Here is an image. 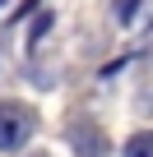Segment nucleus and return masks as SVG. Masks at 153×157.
<instances>
[{
	"mask_svg": "<svg viewBox=\"0 0 153 157\" xmlns=\"http://www.w3.org/2000/svg\"><path fill=\"white\" fill-rule=\"evenodd\" d=\"M33 129H37L33 106H23V102H0V148H5V152L23 148Z\"/></svg>",
	"mask_w": 153,
	"mask_h": 157,
	"instance_id": "f257e3e1",
	"label": "nucleus"
},
{
	"mask_svg": "<svg viewBox=\"0 0 153 157\" xmlns=\"http://www.w3.org/2000/svg\"><path fill=\"white\" fill-rule=\"evenodd\" d=\"M70 143H74L79 157H107V139H102V129L93 120H79V125H74L70 129Z\"/></svg>",
	"mask_w": 153,
	"mask_h": 157,
	"instance_id": "f03ea898",
	"label": "nucleus"
},
{
	"mask_svg": "<svg viewBox=\"0 0 153 157\" xmlns=\"http://www.w3.org/2000/svg\"><path fill=\"white\" fill-rule=\"evenodd\" d=\"M148 152H153V134H148V129H139V134L125 143V157H148Z\"/></svg>",
	"mask_w": 153,
	"mask_h": 157,
	"instance_id": "7ed1b4c3",
	"label": "nucleus"
},
{
	"mask_svg": "<svg viewBox=\"0 0 153 157\" xmlns=\"http://www.w3.org/2000/svg\"><path fill=\"white\" fill-rule=\"evenodd\" d=\"M42 157H46V152H42Z\"/></svg>",
	"mask_w": 153,
	"mask_h": 157,
	"instance_id": "20e7f679",
	"label": "nucleus"
}]
</instances>
